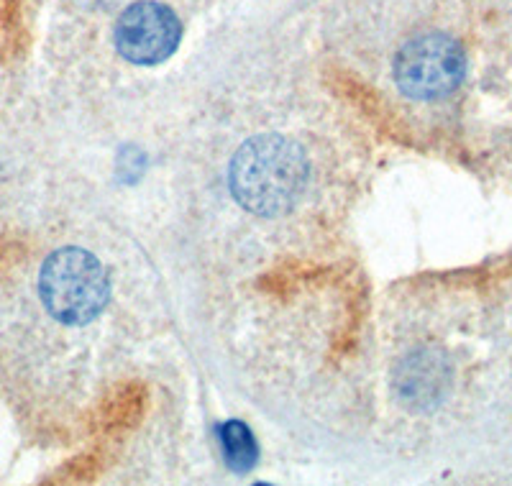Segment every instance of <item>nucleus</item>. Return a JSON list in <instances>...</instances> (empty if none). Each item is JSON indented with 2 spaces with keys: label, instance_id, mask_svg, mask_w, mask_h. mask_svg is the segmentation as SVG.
<instances>
[{
  "label": "nucleus",
  "instance_id": "1",
  "mask_svg": "<svg viewBox=\"0 0 512 486\" xmlns=\"http://www.w3.org/2000/svg\"><path fill=\"white\" fill-rule=\"evenodd\" d=\"M149 203L134 228L185 287H285L333 269L379 141L313 49L216 47L136 123Z\"/></svg>",
  "mask_w": 512,
  "mask_h": 486
},
{
  "label": "nucleus",
  "instance_id": "2",
  "mask_svg": "<svg viewBox=\"0 0 512 486\" xmlns=\"http://www.w3.org/2000/svg\"><path fill=\"white\" fill-rule=\"evenodd\" d=\"M175 328L152 246L90 205L0 284V374L39 438L90 448L136 415Z\"/></svg>",
  "mask_w": 512,
  "mask_h": 486
}]
</instances>
